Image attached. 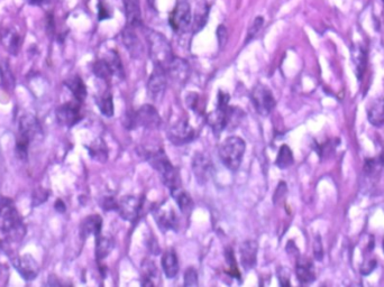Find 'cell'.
<instances>
[{"label":"cell","mask_w":384,"mask_h":287,"mask_svg":"<svg viewBox=\"0 0 384 287\" xmlns=\"http://www.w3.org/2000/svg\"><path fill=\"white\" fill-rule=\"evenodd\" d=\"M66 86L70 89L73 97L76 98L78 102H82L85 97H87V88H85V84L80 77L76 76L72 79L68 80V81H66Z\"/></svg>","instance_id":"obj_26"},{"label":"cell","mask_w":384,"mask_h":287,"mask_svg":"<svg viewBox=\"0 0 384 287\" xmlns=\"http://www.w3.org/2000/svg\"><path fill=\"white\" fill-rule=\"evenodd\" d=\"M134 28L135 27H132V26L127 25L126 28L122 30L121 40L122 43H124V46L126 47V50L130 52L132 57L141 58L144 53V49L143 45L141 44V41L138 40Z\"/></svg>","instance_id":"obj_17"},{"label":"cell","mask_w":384,"mask_h":287,"mask_svg":"<svg viewBox=\"0 0 384 287\" xmlns=\"http://www.w3.org/2000/svg\"><path fill=\"white\" fill-rule=\"evenodd\" d=\"M351 58H353L357 79L362 80L366 68V52L364 47L356 45L351 49Z\"/></svg>","instance_id":"obj_24"},{"label":"cell","mask_w":384,"mask_h":287,"mask_svg":"<svg viewBox=\"0 0 384 287\" xmlns=\"http://www.w3.org/2000/svg\"><path fill=\"white\" fill-rule=\"evenodd\" d=\"M217 37H218V44L220 45V47H223L226 44V42L228 40V34H227V29L223 25H219L217 28Z\"/></svg>","instance_id":"obj_41"},{"label":"cell","mask_w":384,"mask_h":287,"mask_svg":"<svg viewBox=\"0 0 384 287\" xmlns=\"http://www.w3.org/2000/svg\"><path fill=\"white\" fill-rule=\"evenodd\" d=\"M154 219L164 231L177 229L178 218L171 206H159L154 210Z\"/></svg>","instance_id":"obj_16"},{"label":"cell","mask_w":384,"mask_h":287,"mask_svg":"<svg viewBox=\"0 0 384 287\" xmlns=\"http://www.w3.org/2000/svg\"><path fill=\"white\" fill-rule=\"evenodd\" d=\"M275 164H276V166L281 168V169L287 168V167H290L292 165V164H293V154H292V151L290 150L289 146L282 145V147L280 148V151H279V154H277Z\"/></svg>","instance_id":"obj_32"},{"label":"cell","mask_w":384,"mask_h":287,"mask_svg":"<svg viewBox=\"0 0 384 287\" xmlns=\"http://www.w3.org/2000/svg\"><path fill=\"white\" fill-rule=\"evenodd\" d=\"M258 242L253 240L244 241L241 246V263L245 270L252 269L256 265L258 258Z\"/></svg>","instance_id":"obj_19"},{"label":"cell","mask_w":384,"mask_h":287,"mask_svg":"<svg viewBox=\"0 0 384 287\" xmlns=\"http://www.w3.org/2000/svg\"><path fill=\"white\" fill-rule=\"evenodd\" d=\"M143 285H153V279L157 277V267L152 260L145 259L142 263Z\"/></svg>","instance_id":"obj_31"},{"label":"cell","mask_w":384,"mask_h":287,"mask_svg":"<svg viewBox=\"0 0 384 287\" xmlns=\"http://www.w3.org/2000/svg\"><path fill=\"white\" fill-rule=\"evenodd\" d=\"M99 19L103 20V19H108L110 17V13L108 12V10L106 9V7L104 6L103 3L99 4Z\"/></svg>","instance_id":"obj_44"},{"label":"cell","mask_w":384,"mask_h":287,"mask_svg":"<svg viewBox=\"0 0 384 287\" xmlns=\"http://www.w3.org/2000/svg\"><path fill=\"white\" fill-rule=\"evenodd\" d=\"M55 209L58 211V212H64L66 211V204L63 203L62 200H57L56 203H55Z\"/></svg>","instance_id":"obj_45"},{"label":"cell","mask_w":384,"mask_h":287,"mask_svg":"<svg viewBox=\"0 0 384 287\" xmlns=\"http://www.w3.org/2000/svg\"><path fill=\"white\" fill-rule=\"evenodd\" d=\"M3 81H4V76H3L2 70H0V84H3Z\"/></svg>","instance_id":"obj_47"},{"label":"cell","mask_w":384,"mask_h":287,"mask_svg":"<svg viewBox=\"0 0 384 287\" xmlns=\"http://www.w3.org/2000/svg\"><path fill=\"white\" fill-rule=\"evenodd\" d=\"M103 228V219L98 214L89 216L88 218L82 221L81 227H80V232H81L82 238H88L89 236H99Z\"/></svg>","instance_id":"obj_21"},{"label":"cell","mask_w":384,"mask_h":287,"mask_svg":"<svg viewBox=\"0 0 384 287\" xmlns=\"http://www.w3.org/2000/svg\"><path fill=\"white\" fill-rule=\"evenodd\" d=\"M229 113H231V107L228 104L218 105L217 109L208 116V124L215 134H220L226 127H228Z\"/></svg>","instance_id":"obj_15"},{"label":"cell","mask_w":384,"mask_h":287,"mask_svg":"<svg viewBox=\"0 0 384 287\" xmlns=\"http://www.w3.org/2000/svg\"><path fill=\"white\" fill-rule=\"evenodd\" d=\"M250 99H252L255 110L261 116H269L275 107V99L273 94H272L271 90L266 86H263V84H258L253 89Z\"/></svg>","instance_id":"obj_7"},{"label":"cell","mask_w":384,"mask_h":287,"mask_svg":"<svg viewBox=\"0 0 384 287\" xmlns=\"http://www.w3.org/2000/svg\"><path fill=\"white\" fill-rule=\"evenodd\" d=\"M144 154H145L146 161L158 172L165 187L170 191L181 187L180 176L177 168L171 164L169 158L162 150H147Z\"/></svg>","instance_id":"obj_3"},{"label":"cell","mask_w":384,"mask_h":287,"mask_svg":"<svg viewBox=\"0 0 384 287\" xmlns=\"http://www.w3.org/2000/svg\"><path fill=\"white\" fill-rule=\"evenodd\" d=\"M313 255L318 262H322L324 258V248L322 243V238L320 236H316L313 241Z\"/></svg>","instance_id":"obj_38"},{"label":"cell","mask_w":384,"mask_h":287,"mask_svg":"<svg viewBox=\"0 0 384 287\" xmlns=\"http://www.w3.org/2000/svg\"><path fill=\"white\" fill-rule=\"evenodd\" d=\"M42 136V128L36 117L25 115L19 120L18 134L16 138V154L21 161L27 159L30 142Z\"/></svg>","instance_id":"obj_2"},{"label":"cell","mask_w":384,"mask_h":287,"mask_svg":"<svg viewBox=\"0 0 384 287\" xmlns=\"http://www.w3.org/2000/svg\"><path fill=\"white\" fill-rule=\"evenodd\" d=\"M127 25L138 27L142 25V10L140 0H122Z\"/></svg>","instance_id":"obj_20"},{"label":"cell","mask_w":384,"mask_h":287,"mask_svg":"<svg viewBox=\"0 0 384 287\" xmlns=\"http://www.w3.org/2000/svg\"><path fill=\"white\" fill-rule=\"evenodd\" d=\"M162 268L168 278H174L179 273L178 256L173 250L165 252L162 257Z\"/></svg>","instance_id":"obj_22"},{"label":"cell","mask_w":384,"mask_h":287,"mask_svg":"<svg viewBox=\"0 0 384 287\" xmlns=\"http://www.w3.org/2000/svg\"><path fill=\"white\" fill-rule=\"evenodd\" d=\"M114 248V240L110 237L97 236V243H95V257L98 260L105 259L111 253Z\"/></svg>","instance_id":"obj_28"},{"label":"cell","mask_w":384,"mask_h":287,"mask_svg":"<svg viewBox=\"0 0 384 287\" xmlns=\"http://www.w3.org/2000/svg\"><path fill=\"white\" fill-rule=\"evenodd\" d=\"M377 265V262L375 259H371V260H367V263H364L362 265L361 267V273L363 275H370L373 270L375 269Z\"/></svg>","instance_id":"obj_42"},{"label":"cell","mask_w":384,"mask_h":287,"mask_svg":"<svg viewBox=\"0 0 384 287\" xmlns=\"http://www.w3.org/2000/svg\"><path fill=\"white\" fill-rule=\"evenodd\" d=\"M29 4L35 5V6H41V5H44L46 3H49L50 0H28Z\"/></svg>","instance_id":"obj_46"},{"label":"cell","mask_w":384,"mask_h":287,"mask_svg":"<svg viewBox=\"0 0 384 287\" xmlns=\"http://www.w3.org/2000/svg\"><path fill=\"white\" fill-rule=\"evenodd\" d=\"M167 73L170 78L178 83H184L190 76V67L188 62L182 58L174 57L173 61L167 68Z\"/></svg>","instance_id":"obj_18"},{"label":"cell","mask_w":384,"mask_h":287,"mask_svg":"<svg viewBox=\"0 0 384 287\" xmlns=\"http://www.w3.org/2000/svg\"><path fill=\"white\" fill-rule=\"evenodd\" d=\"M0 231L10 242L20 241L26 233V228L14 202L5 196H0Z\"/></svg>","instance_id":"obj_1"},{"label":"cell","mask_w":384,"mask_h":287,"mask_svg":"<svg viewBox=\"0 0 384 287\" xmlns=\"http://www.w3.org/2000/svg\"><path fill=\"white\" fill-rule=\"evenodd\" d=\"M192 171L199 184H205L209 181L213 173V165L211 159L206 154L197 153L192 158Z\"/></svg>","instance_id":"obj_11"},{"label":"cell","mask_w":384,"mask_h":287,"mask_svg":"<svg viewBox=\"0 0 384 287\" xmlns=\"http://www.w3.org/2000/svg\"><path fill=\"white\" fill-rule=\"evenodd\" d=\"M171 194H172L173 199L177 202L178 206L180 210L183 212V213H188V212L191 211L192 209V200L190 198V195L185 192V191L181 188L178 187L171 191Z\"/></svg>","instance_id":"obj_27"},{"label":"cell","mask_w":384,"mask_h":287,"mask_svg":"<svg viewBox=\"0 0 384 287\" xmlns=\"http://www.w3.org/2000/svg\"><path fill=\"white\" fill-rule=\"evenodd\" d=\"M167 76L168 73L163 67L154 66V70L147 82L148 93L154 100H156L167 88Z\"/></svg>","instance_id":"obj_14"},{"label":"cell","mask_w":384,"mask_h":287,"mask_svg":"<svg viewBox=\"0 0 384 287\" xmlns=\"http://www.w3.org/2000/svg\"><path fill=\"white\" fill-rule=\"evenodd\" d=\"M170 25L173 30L175 31H186L192 24V14L191 8L186 0L177 5V7L173 9L172 14L170 16Z\"/></svg>","instance_id":"obj_8"},{"label":"cell","mask_w":384,"mask_h":287,"mask_svg":"<svg viewBox=\"0 0 384 287\" xmlns=\"http://www.w3.org/2000/svg\"><path fill=\"white\" fill-rule=\"evenodd\" d=\"M148 3H149V5H151V7L154 8V0H148Z\"/></svg>","instance_id":"obj_48"},{"label":"cell","mask_w":384,"mask_h":287,"mask_svg":"<svg viewBox=\"0 0 384 287\" xmlns=\"http://www.w3.org/2000/svg\"><path fill=\"white\" fill-rule=\"evenodd\" d=\"M47 198H49V193L45 190H37L33 195V205H41L42 203H44Z\"/></svg>","instance_id":"obj_40"},{"label":"cell","mask_w":384,"mask_h":287,"mask_svg":"<svg viewBox=\"0 0 384 287\" xmlns=\"http://www.w3.org/2000/svg\"><path fill=\"white\" fill-rule=\"evenodd\" d=\"M142 204V198H138V196L135 195H126L124 198H121L120 201H118L117 210H118V213L122 219L130 222H134L138 216H140Z\"/></svg>","instance_id":"obj_10"},{"label":"cell","mask_w":384,"mask_h":287,"mask_svg":"<svg viewBox=\"0 0 384 287\" xmlns=\"http://www.w3.org/2000/svg\"><path fill=\"white\" fill-rule=\"evenodd\" d=\"M277 275H279V280L281 285H283V286L290 285V273H289V270H287V268H280Z\"/></svg>","instance_id":"obj_43"},{"label":"cell","mask_w":384,"mask_h":287,"mask_svg":"<svg viewBox=\"0 0 384 287\" xmlns=\"http://www.w3.org/2000/svg\"><path fill=\"white\" fill-rule=\"evenodd\" d=\"M245 151L246 145L241 137H228L219 147V158L223 165L235 172L241 166Z\"/></svg>","instance_id":"obj_5"},{"label":"cell","mask_w":384,"mask_h":287,"mask_svg":"<svg viewBox=\"0 0 384 287\" xmlns=\"http://www.w3.org/2000/svg\"><path fill=\"white\" fill-rule=\"evenodd\" d=\"M208 16H209V6L206 3H204L201 6H198L196 9V13L194 16V20H192V29L195 33L199 31L200 29L204 28L208 20Z\"/></svg>","instance_id":"obj_29"},{"label":"cell","mask_w":384,"mask_h":287,"mask_svg":"<svg viewBox=\"0 0 384 287\" xmlns=\"http://www.w3.org/2000/svg\"><path fill=\"white\" fill-rule=\"evenodd\" d=\"M126 119L128 120L125 122L127 128H134L138 126L148 129H155L161 125V117L156 109L149 104L142 105L136 113L130 114V117H126Z\"/></svg>","instance_id":"obj_6"},{"label":"cell","mask_w":384,"mask_h":287,"mask_svg":"<svg viewBox=\"0 0 384 287\" xmlns=\"http://www.w3.org/2000/svg\"><path fill=\"white\" fill-rule=\"evenodd\" d=\"M263 24H264V18L261 17V16H259V17H256L253 20V23H252V25L249 26L248 31H247V40H246V42H249L256 34L259 33V30L261 28H262Z\"/></svg>","instance_id":"obj_36"},{"label":"cell","mask_w":384,"mask_h":287,"mask_svg":"<svg viewBox=\"0 0 384 287\" xmlns=\"http://www.w3.org/2000/svg\"><path fill=\"white\" fill-rule=\"evenodd\" d=\"M93 74L99 79L107 80L114 74V70L111 67L108 60H99L92 66Z\"/></svg>","instance_id":"obj_33"},{"label":"cell","mask_w":384,"mask_h":287,"mask_svg":"<svg viewBox=\"0 0 384 287\" xmlns=\"http://www.w3.org/2000/svg\"><path fill=\"white\" fill-rule=\"evenodd\" d=\"M16 270L25 280H33L40 273V266L30 255H23L13 259Z\"/></svg>","instance_id":"obj_13"},{"label":"cell","mask_w":384,"mask_h":287,"mask_svg":"<svg viewBox=\"0 0 384 287\" xmlns=\"http://www.w3.org/2000/svg\"><path fill=\"white\" fill-rule=\"evenodd\" d=\"M88 151L90 156L93 158L94 161L105 163L108 158V150H107L106 144L103 139H97L93 141L91 145L88 147Z\"/></svg>","instance_id":"obj_30"},{"label":"cell","mask_w":384,"mask_h":287,"mask_svg":"<svg viewBox=\"0 0 384 287\" xmlns=\"http://www.w3.org/2000/svg\"><path fill=\"white\" fill-rule=\"evenodd\" d=\"M367 118L374 127L384 126V98L377 99L367 109Z\"/></svg>","instance_id":"obj_23"},{"label":"cell","mask_w":384,"mask_h":287,"mask_svg":"<svg viewBox=\"0 0 384 287\" xmlns=\"http://www.w3.org/2000/svg\"><path fill=\"white\" fill-rule=\"evenodd\" d=\"M4 42L6 44V47L8 52L12 55H16L19 51L20 47V36L17 33H8L7 35L4 36Z\"/></svg>","instance_id":"obj_35"},{"label":"cell","mask_w":384,"mask_h":287,"mask_svg":"<svg viewBox=\"0 0 384 287\" xmlns=\"http://www.w3.org/2000/svg\"><path fill=\"white\" fill-rule=\"evenodd\" d=\"M168 137L173 145H185L195 138V130L189 125L188 120L180 119L170 127Z\"/></svg>","instance_id":"obj_9"},{"label":"cell","mask_w":384,"mask_h":287,"mask_svg":"<svg viewBox=\"0 0 384 287\" xmlns=\"http://www.w3.org/2000/svg\"><path fill=\"white\" fill-rule=\"evenodd\" d=\"M145 33L149 56L152 58L154 66L163 67L167 71L171 62L175 57L173 55L172 47H171L169 41L162 34H159L158 31L155 30L146 29Z\"/></svg>","instance_id":"obj_4"},{"label":"cell","mask_w":384,"mask_h":287,"mask_svg":"<svg viewBox=\"0 0 384 287\" xmlns=\"http://www.w3.org/2000/svg\"><path fill=\"white\" fill-rule=\"evenodd\" d=\"M98 107L100 113L106 116L107 118L114 116V101L110 92H106L98 99Z\"/></svg>","instance_id":"obj_34"},{"label":"cell","mask_w":384,"mask_h":287,"mask_svg":"<svg viewBox=\"0 0 384 287\" xmlns=\"http://www.w3.org/2000/svg\"><path fill=\"white\" fill-rule=\"evenodd\" d=\"M117 205H118V202L115 200L114 196H105L101 202V208L107 211L117 210Z\"/></svg>","instance_id":"obj_39"},{"label":"cell","mask_w":384,"mask_h":287,"mask_svg":"<svg viewBox=\"0 0 384 287\" xmlns=\"http://www.w3.org/2000/svg\"><path fill=\"white\" fill-rule=\"evenodd\" d=\"M184 286H198V274L194 268H188L184 273Z\"/></svg>","instance_id":"obj_37"},{"label":"cell","mask_w":384,"mask_h":287,"mask_svg":"<svg viewBox=\"0 0 384 287\" xmlns=\"http://www.w3.org/2000/svg\"><path fill=\"white\" fill-rule=\"evenodd\" d=\"M58 124L66 127H72L81 120L80 104L77 102H68L60 105L55 111Z\"/></svg>","instance_id":"obj_12"},{"label":"cell","mask_w":384,"mask_h":287,"mask_svg":"<svg viewBox=\"0 0 384 287\" xmlns=\"http://www.w3.org/2000/svg\"><path fill=\"white\" fill-rule=\"evenodd\" d=\"M296 273L298 280L300 281L301 284H310L316 279L313 266L309 262H301V260H299L297 264Z\"/></svg>","instance_id":"obj_25"},{"label":"cell","mask_w":384,"mask_h":287,"mask_svg":"<svg viewBox=\"0 0 384 287\" xmlns=\"http://www.w3.org/2000/svg\"><path fill=\"white\" fill-rule=\"evenodd\" d=\"M382 2H383V3H384V0H382Z\"/></svg>","instance_id":"obj_50"},{"label":"cell","mask_w":384,"mask_h":287,"mask_svg":"<svg viewBox=\"0 0 384 287\" xmlns=\"http://www.w3.org/2000/svg\"><path fill=\"white\" fill-rule=\"evenodd\" d=\"M383 250H384V240H383Z\"/></svg>","instance_id":"obj_49"}]
</instances>
